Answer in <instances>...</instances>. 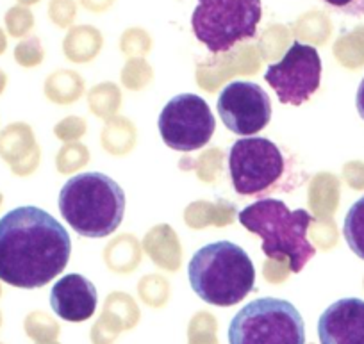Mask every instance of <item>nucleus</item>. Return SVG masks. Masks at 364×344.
<instances>
[{
	"instance_id": "nucleus-7",
	"label": "nucleus",
	"mask_w": 364,
	"mask_h": 344,
	"mask_svg": "<svg viewBox=\"0 0 364 344\" xmlns=\"http://www.w3.org/2000/svg\"><path fill=\"white\" fill-rule=\"evenodd\" d=\"M284 170L281 149L268 138L250 136L230 146L229 173L237 195H262L281 181Z\"/></svg>"
},
{
	"instance_id": "nucleus-13",
	"label": "nucleus",
	"mask_w": 364,
	"mask_h": 344,
	"mask_svg": "<svg viewBox=\"0 0 364 344\" xmlns=\"http://www.w3.org/2000/svg\"><path fill=\"white\" fill-rule=\"evenodd\" d=\"M343 236L350 250L364 261V196L350 207L343 223Z\"/></svg>"
},
{
	"instance_id": "nucleus-9",
	"label": "nucleus",
	"mask_w": 364,
	"mask_h": 344,
	"mask_svg": "<svg viewBox=\"0 0 364 344\" xmlns=\"http://www.w3.org/2000/svg\"><path fill=\"white\" fill-rule=\"evenodd\" d=\"M264 80L277 93L281 104L302 105L320 87V54L313 45L295 41L281 61L268 66Z\"/></svg>"
},
{
	"instance_id": "nucleus-14",
	"label": "nucleus",
	"mask_w": 364,
	"mask_h": 344,
	"mask_svg": "<svg viewBox=\"0 0 364 344\" xmlns=\"http://www.w3.org/2000/svg\"><path fill=\"white\" fill-rule=\"evenodd\" d=\"M328 8L348 16H364V0H323Z\"/></svg>"
},
{
	"instance_id": "nucleus-6",
	"label": "nucleus",
	"mask_w": 364,
	"mask_h": 344,
	"mask_svg": "<svg viewBox=\"0 0 364 344\" xmlns=\"http://www.w3.org/2000/svg\"><path fill=\"white\" fill-rule=\"evenodd\" d=\"M229 344H306V323L289 301L257 298L232 318Z\"/></svg>"
},
{
	"instance_id": "nucleus-12",
	"label": "nucleus",
	"mask_w": 364,
	"mask_h": 344,
	"mask_svg": "<svg viewBox=\"0 0 364 344\" xmlns=\"http://www.w3.org/2000/svg\"><path fill=\"white\" fill-rule=\"evenodd\" d=\"M99 294L93 282L79 273H70L54 284L50 291V307L61 319L80 323L95 314Z\"/></svg>"
},
{
	"instance_id": "nucleus-5",
	"label": "nucleus",
	"mask_w": 364,
	"mask_h": 344,
	"mask_svg": "<svg viewBox=\"0 0 364 344\" xmlns=\"http://www.w3.org/2000/svg\"><path fill=\"white\" fill-rule=\"evenodd\" d=\"M261 16V0H198L191 29L211 54H223L252 40Z\"/></svg>"
},
{
	"instance_id": "nucleus-15",
	"label": "nucleus",
	"mask_w": 364,
	"mask_h": 344,
	"mask_svg": "<svg viewBox=\"0 0 364 344\" xmlns=\"http://www.w3.org/2000/svg\"><path fill=\"white\" fill-rule=\"evenodd\" d=\"M355 105H357V112H359V117L364 120V79L360 80L359 87H357Z\"/></svg>"
},
{
	"instance_id": "nucleus-8",
	"label": "nucleus",
	"mask_w": 364,
	"mask_h": 344,
	"mask_svg": "<svg viewBox=\"0 0 364 344\" xmlns=\"http://www.w3.org/2000/svg\"><path fill=\"white\" fill-rule=\"evenodd\" d=\"M157 125L164 145L177 152L202 149L211 141L216 129L208 102L193 93H182L168 100Z\"/></svg>"
},
{
	"instance_id": "nucleus-10",
	"label": "nucleus",
	"mask_w": 364,
	"mask_h": 344,
	"mask_svg": "<svg viewBox=\"0 0 364 344\" xmlns=\"http://www.w3.org/2000/svg\"><path fill=\"white\" fill-rule=\"evenodd\" d=\"M216 111L230 132L250 138L272 120V100L259 84L234 80L220 91Z\"/></svg>"
},
{
	"instance_id": "nucleus-4",
	"label": "nucleus",
	"mask_w": 364,
	"mask_h": 344,
	"mask_svg": "<svg viewBox=\"0 0 364 344\" xmlns=\"http://www.w3.org/2000/svg\"><path fill=\"white\" fill-rule=\"evenodd\" d=\"M191 289L205 303L232 307L255 287L254 262L230 241H216L197 250L188 266Z\"/></svg>"
},
{
	"instance_id": "nucleus-3",
	"label": "nucleus",
	"mask_w": 364,
	"mask_h": 344,
	"mask_svg": "<svg viewBox=\"0 0 364 344\" xmlns=\"http://www.w3.org/2000/svg\"><path fill=\"white\" fill-rule=\"evenodd\" d=\"M240 223L262 240V254L273 261H289V269L300 273L316 255L307 240L314 217L306 209L291 210L282 200L261 198L240 210Z\"/></svg>"
},
{
	"instance_id": "nucleus-11",
	"label": "nucleus",
	"mask_w": 364,
	"mask_h": 344,
	"mask_svg": "<svg viewBox=\"0 0 364 344\" xmlns=\"http://www.w3.org/2000/svg\"><path fill=\"white\" fill-rule=\"evenodd\" d=\"M321 344H364V300L343 298L334 301L318 319Z\"/></svg>"
},
{
	"instance_id": "nucleus-2",
	"label": "nucleus",
	"mask_w": 364,
	"mask_h": 344,
	"mask_svg": "<svg viewBox=\"0 0 364 344\" xmlns=\"http://www.w3.org/2000/svg\"><path fill=\"white\" fill-rule=\"evenodd\" d=\"M59 213L79 236L107 237L122 225L125 193L109 175L87 171L70 178L59 191Z\"/></svg>"
},
{
	"instance_id": "nucleus-1",
	"label": "nucleus",
	"mask_w": 364,
	"mask_h": 344,
	"mask_svg": "<svg viewBox=\"0 0 364 344\" xmlns=\"http://www.w3.org/2000/svg\"><path fill=\"white\" fill-rule=\"evenodd\" d=\"M72 254L68 230L47 210L16 207L0 217V280L38 289L61 275Z\"/></svg>"
}]
</instances>
